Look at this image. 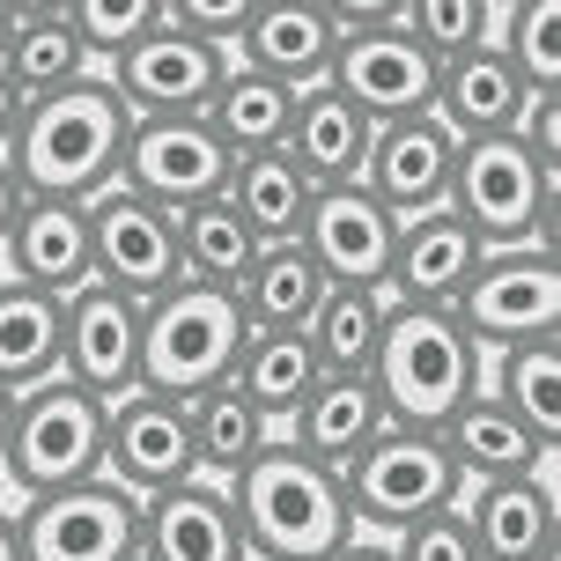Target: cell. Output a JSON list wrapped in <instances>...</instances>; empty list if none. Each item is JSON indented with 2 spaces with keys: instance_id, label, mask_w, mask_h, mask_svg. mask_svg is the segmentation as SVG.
Listing matches in <instances>:
<instances>
[{
  "instance_id": "6da1fadb",
  "label": "cell",
  "mask_w": 561,
  "mask_h": 561,
  "mask_svg": "<svg viewBox=\"0 0 561 561\" xmlns=\"http://www.w3.org/2000/svg\"><path fill=\"white\" fill-rule=\"evenodd\" d=\"M126 104L112 96L104 75L30 96L8 140V170L23 199H96L104 185H118V156H126Z\"/></svg>"
},
{
  "instance_id": "7a4b0ae2",
  "label": "cell",
  "mask_w": 561,
  "mask_h": 561,
  "mask_svg": "<svg viewBox=\"0 0 561 561\" xmlns=\"http://www.w3.org/2000/svg\"><path fill=\"white\" fill-rule=\"evenodd\" d=\"M222 495L237 510V533H244V554L252 561H333L355 539L340 473L304 458L296 444H280V436L229 480Z\"/></svg>"
},
{
  "instance_id": "3957f363",
  "label": "cell",
  "mask_w": 561,
  "mask_h": 561,
  "mask_svg": "<svg viewBox=\"0 0 561 561\" xmlns=\"http://www.w3.org/2000/svg\"><path fill=\"white\" fill-rule=\"evenodd\" d=\"M369 385H377V399L399 428H444L450 407L488 385V355L450 310H421L385 296V340H377Z\"/></svg>"
},
{
  "instance_id": "277c9868",
  "label": "cell",
  "mask_w": 561,
  "mask_h": 561,
  "mask_svg": "<svg viewBox=\"0 0 561 561\" xmlns=\"http://www.w3.org/2000/svg\"><path fill=\"white\" fill-rule=\"evenodd\" d=\"M104 473V399L45 377L37 392L15 399V428L0 444V488L8 510L30 495H59V488H82Z\"/></svg>"
},
{
  "instance_id": "5b68a950",
  "label": "cell",
  "mask_w": 561,
  "mask_h": 561,
  "mask_svg": "<svg viewBox=\"0 0 561 561\" xmlns=\"http://www.w3.org/2000/svg\"><path fill=\"white\" fill-rule=\"evenodd\" d=\"M244 310L237 288H207V280H170L156 304H140V385L170 399H193L222 385L237 347H244Z\"/></svg>"
},
{
  "instance_id": "8992f818",
  "label": "cell",
  "mask_w": 561,
  "mask_h": 561,
  "mask_svg": "<svg viewBox=\"0 0 561 561\" xmlns=\"http://www.w3.org/2000/svg\"><path fill=\"white\" fill-rule=\"evenodd\" d=\"M444 207L480 244H547L554 252V163H539L517 134L458 140Z\"/></svg>"
},
{
  "instance_id": "52a82bcc",
  "label": "cell",
  "mask_w": 561,
  "mask_h": 561,
  "mask_svg": "<svg viewBox=\"0 0 561 561\" xmlns=\"http://www.w3.org/2000/svg\"><path fill=\"white\" fill-rule=\"evenodd\" d=\"M458 466L444 458L436 444V428H385V436H369L347 466H340V495H347V517H355V533L369 539H392L399 525H414L428 510H450L458 503Z\"/></svg>"
},
{
  "instance_id": "ba28073f",
  "label": "cell",
  "mask_w": 561,
  "mask_h": 561,
  "mask_svg": "<svg viewBox=\"0 0 561 561\" xmlns=\"http://www.w3.org/2000/svg\"><path fill=\"white\" fill-rule=\"evenodd\" d=\"M450 318L473 333L480 355H503L517 340L561 333V266L547 244H495L480 252L473 280L458 288Z\"/></svg>"
},
{
  "instance_id": "9c48e42d",
  "label": "cell",
  "mask_w": 561,
  "mask_h": 561,
  "mask_svg": "<svg viewBox=\"0 0 561 561\" xmlns=\"http://www.w3.org/2000/svg\"><path fill=\"white\" fill-rule=\"evenodd\" d=\"M15 539L23 561H126L140 547V503L96 473L82 488L15 503Z\"/></svg>"
},
{
  "instance_id": "30bf717a",
  "label": "cell",
  "mask_w": 561,
  "mask_h": 561,
  "mask_svg": "<svg viewBox=\"0 0 561 561\" xmlns=\"http://www.w3.org/2000/svg\"><path fill=\"white\" fill-rule=\"evenodd\" d=\"M118 185L140 193L148 207H199V199H222L229 185V148L215 140V126L199 112L185 118H134L126 126V156H118Z\"/></svg>"
},
{
  "instance_id": "8fae6325",
  "label": "cell",
  "mask_w": 561,
  "mask_h": 561,
  "mask_svg": "<svg viewBox=\"0 0 561 561\" xmlns=\"http://www.w3.org/2000/svg\"><path fill=\"white\" fill-rule=\"evenodd\" d=\"M96 75L112 82L126 118H185V112H207L215 82L229 75V53L207 45V37H185V30L156 23L148 37H134L126 53L104 59Z\"/></svg>"
},
{
  "instance_id": "7c38bea8",
  "label": "cell",
  "mask_w": 561,
  "mask_h": 561,
  "mask_svg": "<svg viewBox=\"0 0 561 561\" xmlns=\"http://www.w3.org/2000/svg\"><path fill=\"white\" fill-rule=\"evenodd\" d=\"M104 480H118L134 503L199 480L193 428H185V399L148 392V385L104 399Z\"/></svg>"
},
{
  "instance_id": "4fadbf2b",
  "label": "cell",
  "mask_w": 561,
  "mask_h": 561,
  "mask_svg": "<svg viewBox=\"0 0 561 561\" xmlns=\"http://www.w3.org/2000/svg\"><path fill=\"white\" fill-rule=\"evenodd\" d=\"M436 67H444V59H428L399 23H363V30H340L325 82H333L369 126H392V118H414V112L436 104Z\"/></svg>"
},
{
  "instance_id": "5bb4252c",
  "label": "cell",
  "mask_w": 561,
  "mask_h": 561,
  "mask_svg": "<svg viewBox=\"0 0 561 561\" xmlns=\"http://www.w3.org/2000/svg\"><path fill=\"white\" fill-rule=\"evenodd\" d=\"M82 207H89V280H104L134 304H156L170 280H185L178 274V229L163 207H148L126 185H104Z\"/></svg>"
},
{
  "instance_id": "9a60e30c",
  "label": "cell",
  "mask_w": 561,
  "mask_h": 561,
  "mask_svg": "<svg viewBox=\"0 0 561 561\" xmlns=\"http://www.w3.org/2000/svg\"><path fill=\"white\" fill-rule=\"evenodd\" d=\"M59 377L96 399H118L140 385V304L104 280H82L59 296Z\"/></svg>"
},
{
  "instance_id": "2e32d148",
  "label": "cell",
  "mask_w": 561,
  "mask_h": 561,
  "mask_svg": "<svg viewBox=\"0 0 561 561\" xmlns=\"http://www.w3.org/2000/svg\"><path fill=\"white\" fill-rule=\"evenodd\" d=\"M392 237H399V222L355 185V178H347V185H310L296 244L318 259V274L333 280V288H369V296H385Z\"/></svg>"
},
{
  "instance_id": "e0dca14e",
  "label": "cell",
  "mask_w": 561,
  "mask_h": 561,
  "mask_svg": "<svg viewBox=\"0 0 561 561\" xmlns=\"http://www.w3.org/2000/svg\"><path fill=\"white\" fill-rule=\"evenodd\" d=\"M458 517L480 561H539L554 554V444L533 458V473L510 480H473L458 488Z\"/></svg>"
},
{
  "instance_id": "ac0fdd59",
  "label": "cell",
  "mask_w": 561,
  "mask_h": 561,
  "mask_svg": "<svg viewBox=\"0 0 561 561\" xmlns=\"http://www.w3.org/2000/svg\"><path fill=\"white\" fill-rule=\"evenodd\" d=\"M450 163H458V134H450L436 112H414V118H392V126L369 134V156H363V178H355V185H363L392 222H407V215L444 207Z\"/></svg>"
},
{
  "instance_id": "d6986e66",
  "label": "cell",
  "mask_w": 561,
  "mask_h": 561,
  "mask_svg": "<svg viewBox=\"0 0 561 561\" xmlns=\"http://www.w3.org/2000/svg\"><path fill=\"white\" fill-rule=\"evenodd\" d=\"M480 244L473 229L458 222L450 207H428V215H407L392 237V274H385V296L392 304H421V310H450L458 288L473 280L480 266Z\"/></svg>"
},
{
  "instance_id": "ffe728a7",
  "label": "cell",
  "mask_w": 561,
  "mask_h": 561,
  "mask_svg": "<svg viewBox=\"0 0 561 561\" xmlns=\"http://www.w3.org/2000/svg\"><path fill=\"white\" fill-rule=\"evenodd\" d=\"M0 274L37 296H75L89 280V207L82 199H23L0 237Z\"/></svg>"
},
{
  "instance_id": "44dd1931",
  "label": "cell",
  "mask_w": 561,
  "mask_h": 561,
  "mask_svg": "<svg viewBox=\"0 0 561 561\" xmlns=\"http://www.w3.org/2000/svg\"><path fill=\"white\" fill-rule=\"evenodd\" d=\"M140 554L148 561H252L237 510L215 480H185L140 503Z\"/></svg>"
},
{
  "instance_id": "7402d4cb",
  "label": "cell",
  "mask_w": 561,
  "mask_h": 561,
  "mask_svg": "<svg viewBox=\"0 0 561 561\" xmlns=\"http://www.w3.org/2000/svg\"><path fill=\"white\" fill-rule=\"evenodd\" d=\"M333 45H340V23L318 0H259L244 37L229 45V59H244V67H259V75H274L288 89H310V82H325Z\"/></svg>"
},
{
  "instance_id": "603a6c76",
  "label": "cell",
  "mask_w": 561,
  "mask_h": 561,
  "mask_svg": "<svg viewBox=\"0 0 561 561\" xmlns=\"http://www.w3.org/2000/svg\"><path fill=\"white\" fill-rule=\"evenodd\" d=\"M533 89L517 82V67L495 53V37L473 45V53H450L436 67V104L428 112L444 118L458 140H488V134H517V112H525Z\"/></svg>"
},
{
  "instance_id": "cb8c5ba5",
  "label": "cell",
  "mask_w": 561,
  "mask_h": 561,
  "mask_svg": "<svg viewBox=\"0 0 561 561\" xmlns=\"http://www.w3.org/2000/svg\"><path fill=\"white\" fill-rule=\"evenodd\" d=\"M385 428H392V414H385V399H377L369 377H318L304 392V407L280 421V444H296L304 458H318V466L340 473V466H347L369 436H385Z\"/></svg>"
},
{
  "instance_id": "d4e9b609",
  "label": "cell",
  "mask_w": 561,
  "mask_h": 561,
  "mask_svg": "<svg viewBox=\"0 0 561 561\" xmlns=\"http://www.w3.org/2000/svg\"><path fill=\"white\" fill-rule=\"evenodd\" d=\"M369 134H377V126H369L333 82H310V89H296V112H288L280 156L304 170L310 185H347V178H363Z\"/></svg>"
},
{
  "instance_id": "484cf974",
  "label": "cell",
  "mask_w": 561,
  "mask_h": 561,
  "mask_svg": "<svg viewBox=\"0 0 561 561\" xmlns=\"http://www.w3.org/2000/svg\"><path fill=\"white\" fill-rule=\"evenodd\" d=\"M436 444H444V458L458 466V480L473 488V480H510V473H533V458L547 444H539L525 421L510 414L503 399L480 385L473 399H458L444 414V428H436Z\"/></svg>"
},
{
  "instance_id": "4316f807",
  "label": "cell",
  "mask_w": 561,
  "mask_h": 561,
  "mask_svg": "<svg viewBox=\"0 0 561 561\" xmlns=\"http://www.w3.org/2000/svg\"><path fill=\"white\" fill-rule=\"evenodd\" d=\"M185 428H193V466H199V480H215V488H229V480H237L259 450L280 436L274 421L259 414V407L237 392L229 377L185 399Z\"/></svg>"
},
{
  "instance_id": "83f0119b",
  "label": "cell",
  "mask_w": 561,
  "mask_h": 561,
  "mask_svg": "<svg viewBox=\"0 0 561 561\" xmlns=\"http://www.w3.org/2000/svg\"><path fill=\"white\" fill-rule=\"evenodd\" d=\"M325 288L333 280L318 274V259L288 237V244H259V259L237 280V310H244V325H266V333H304Z\"/></svg>"
},
{
  "instance_id": "f1b7e54d",
  "label": "cell",
  "mask_w": 561,
  "mask_h": 561,
  "mask_svg": "<svg viewBox=\"0 0 561 561\" xmlns=\"http://www.w3.org/2000/svg\"><path fill=\"white\" fill-rule=\"evenodd\" d=\"M288 112H296V89L274 82V75H259V67H244V59H229V75L215 82V96H207L199 118L215 126V140L229 148V163H237V156H266V148H280Z\"/></svg>"
},
{
  "instance_id": "f546056e",
  "label": "cell",
  "mask_w": 561,
  "mask_h": 561,
  "mask_svg": "<svg viewBox=\"0 0 561 561\" xmlns=\"http://www.w3.org/2000/svg\"><path fill=\"white\" fill-rule=\"evenodd\" d=\"M318 377H325V369H318V355H310V340L304 333H266V325H252L244 347H237V363H229V385L252 399L274 428L304 407V392L318 385Z\"/></svg>"
},
{
  "instance_id": "4dcf8cb0",
  "label": "cell",
  "mask_w": 561,
  "mask_h": 561,
  "mask_svg": "<svg viewBox=\"0 0 561 561\" xmlns=\"http://www.w3.org/2000/svg\"><path fill=\"white\" fill-rule=\"evenodd\" d=\"M222 199L237 207V222L252 229L259 244H288L296 229H304V207H310V178L280 148H266V156H237L229 163V185Z\"/></svg>"
},
{
  "instance_id": "1f68e13d",
  "label": "cell",
  "mask_w": 561,
  "mask_h": 561,
  "mask_svg": "<svg viewBox=\"0 0 561 561\" xmlns=\"http://www.w3.org/2000/svg\"><path fill=\"white\" fill-rule=\"evenodd\" d=\"M45 377H59V296L0 274V385L23 399Z\"/></svg>"
},
{
  "instance_id": "d6a6232c",
  "label": "cell",
  "mask_w": 561,
  "mask_h": 561,
  "mask_svg": "<svg viewBox=\"0 0 561 561\" xmlns=\"http://www.w3.org/2000/svg\"><path fill=\"white\" fill-rule=\"evenodd\" d=\"M178 229V274L185 280H207V288H237L244 266L259 259V237L237 222L229 199H199V207H178L170 215Z\"/></svg>"
},
{
  "instance_id": "836d02e7",
  "label": "cell",
  "mask_w": 561,
  "mask_h": 561,
  "mask_svg": "<svg viewBox=\"0 0 561 561\" xmlns=\"http://www.w3.org/2000/svg\"><path fill=\"white\" fill-rule=\"evenodd\" d=\"M310 355L325 377H369L377 363V340H385V296H369V288H325V304L310 310Z\"/></svg>"
},
{
  "instance_id": "e575fe53",
  "label": "cell",
  "mask_w": 561,
  "mask_h": 561,
  "mask_svg": "<svg viewBox=\"0 0 561 561\" xmlns=\"http://www.w3.org/2000/svg\"><path fill=\"white\" fill-rule=\"evenodd\" d=\"M0 75H8L15 96L30 104V96H53V89L96 75V59H89V45L75 37L67 15H45V23H15V30H8V45H0Z\"/></svg>"
},
{
  "instance_id": "d590c367",
  "label": "cell",
  "mask_w": 561,
  "mask_h": 561,
  "mask_svg": "<svg viewBox=\"0 0 561 561\" xmlns=\"http://www.w3.org/2000/svg\"><path fill=\"white\" fill-rule=\"evenodd\" d=\"M488 392L503 399L539 444H554V436H561V333L503 347V355H495V377H488Z\"/></svg>"
},
{
  "instance_id": "8d00e7d4",
  "label": "cell",
  "mask_w": 561,
  "mask_h": 561,
  "mask_svg": "<svg viewBox=\"0 0 561 561\" xmlns=\"http://www.w3.org/2000/svg\"><path fill=\"white\" fill-rule=\"evenodd\" d=\"M495 53L533 96H561V0H510L495 15Z\"/></svg>"
},
{
  "instance_id": "74e56055",
  "label": "cell",
  "mask_w": 561,
  "mask_h": 561,
  "mask_svg": "<svg viewBox=\"0 0 561 561\" xmlns=\"http://www.w3.org/2000/svg\"><path fill=\"white\" fill-rule=\"evenodd\" d=\"M407 37H414L428 59H450V53H473L495 37V15H488V0H399L392 15Z\"/></svg>"
},
{
  "instance_id": "f35d334b",
  "label": "cell",
  "mask_w": 561,
  "mask_h": 561,
  "mask_svg": "<svg viewBox=\"0 0 561 561\" xmlns=\"http://www.w3.org/2000/svg\"><path fill=\"white\" fill-rule=\"evenodd\" d=\"M67 23L89 45V59L104 67L112 53H126L134 37H148L163 23V0H67Z\"/></svg>"
},
{
  "instance_id": "ab89813d",
  "label": "cell",
  "mask_w": 561,
  "mask_h": 561,
  "mask_svg": "<svg viewBox=\"0 0 561 561\" xmlns=\"http://www.w3.org/2000/svg\"><path fill=\"white\" fill-rule=\"evenodd\" d=\"M385 547H392V561H480L458 510H428V517H414V525H399Z\"/></svg>"
},
{
  "instance_id": "60d3db41",
  "label": "cell",
  "mask_w": 561,
  "mask_h": 561,
  "mask_svg": "<svg viewBox=\"0 0 561 561\" xmlns=\"http://www.w3.org/2000/svg\"><path fill=\"white\" fill-rule=\"evenodd\" d=\"M259 0H163V23L185 30V37H207V45H237L244 37V23H252Z\"/></svg>"
},
{
  "instance_id": "b9f144b4",
  "label": "cell",
  "mask_w": 561,
  "mask_h": 561,
  "mask_svg": "<svg viewBox=\"0 0 561 561\" xmlns=\"http://www.w3.org/2000/svg\"><path fill=\"white\" fill-rule=\"evenodd\" d=\"M325 15H333L340 30H363V23H392L399 15V0H318Z\"/></svg>"
},
{
  "instance_id": "7bdbcfd3",
  "label": "cell",
  "mask_w": 561,
  "mask_h": 561,
  "mask_svg": "<svg viewBox=\"0 0 561 561\" xmlns=\"http://www.w3.org/2000/svg\"><path fill=\"white\" fill-rule=\"evenodd\" d=\"M8 23H45V15H67V0H0Z\"/></svg>"
},
{
  "instance_id": "ee69618b",
  "label": "cell",
  "mask_w": 561,
  "mask_h": 561,
  "mask_svg": "<svg viewBox=\"0 0 561 561\" xmlns=\"http://www.w3.org/2000/svg\"><path fill=\"white\" fill-rule=\"evenodd\" d=\"M15 118H23V96H15V82L0 75V156H8V140H15Z\"/></svg>"
},
{
  "instance_id": "f6af8a7d",
  "label": "cell",
  "mask_w": 561,
  "mask_h": 561,
  "mask_svg": "<svg viewBox=\"0 0 561 561\" xmlns=\"http://www.w3.org/2000/svg\"><path fill=\"white\" fill-rule=\"evenodd\" d=\"M333 561H392V547H385V539H369V533H355Z\"/></svg>"
},
{
  "instance_id": "bcb514c9",
  "label": "cell",
  "mask_w": 561,
  "mask_h": 561,
  "mask_svg": "<svg viewBox=\"0 0 561 561\" xmlns=\"http://www.w3.org/2000/svg\"><path fill=\"white\" fill-rule=\"evenodd\" d=\"M15 207H23V193H15V170H8V156H0V237H8V222H15Z\"/></svg>"
},
{
  "instance_id": "7dc6e473",
  "label": "cell",
  "mask_w": 561,
  "mask_h": 561,
  "mask_svg": "<svg viewBox=\"0 0 561 561\" xmlns=\"http://www.w3.org/2000/svg\"><path fill=\"white\" fill-rule=\"evenodd\" d=\"M0 561H23V539H15V510H0Z\"/></svg>"
},
{
  "instance_id": "c3c4849f",
  "label": "cell",
  "mask_w": 561,
  "mask_h": 561,
  "mask_svg": "<svg viewBox=\"0 0 561 561\" xmlns=\"http://www.w3.org/2000/svg\"><path fill=\"white\" fill-rule=\"evenodd\" d=\"M8 428H15V392L0 385V444H8Z\"/></svg>"
},
{
  "instance_id": "681fc988",
  "label": "cell",
  "mask_w": 561,
  "mask_h": 561,
  "mask_svg": "<svg viewBox=\"0 0 561 561\" xmlns=\"http://www.w3.org/2000/svg\"><path fill=\"white\" fill-rule=\"evenodd\" d=\"M503 8H510V0H488V15H503Z\"/></svg>"
},
{
  "instance_id": "f907efd6",
  "label": "cell",
  "mask_w": 561,
  "mask_h": 561,
  "mask_svg": "<svg viewBox=\"0 0 561 561\" xmlns=\"http://www.w3.org/2000/svg\"><path fill=\"white\" fill-rule=\"evenodd\" d=\"M8 30H15V23H8V15H0V45H8Z\"/></svg>"
},
{
  "instance_id": "816d5d0a",
  "label": "cell",
  "mask_w": 561,
  "mask_h": 561,
  "mask_svg": "<svg viewBox=\"0 0 561 561\" xmlns=\"http://www.w3.org/2000/svg\"><path fill=\"white\" fill-rule=\"evenodd\" d=\"M126 561H148V554H140V547H134V554H126Z\"/></svg>"
},
{
  "instance_id": "f5cc1de1",
  "label": "cell",
  "mask_w": 561,
  "mask_h": 561,
  "mask_svg": "<svg viewBox=\"0 0 561 561\" xmlns=\"http://www.w3.org/2000/svg\"><path fill=\"white\" fill-rule=\"evenodd\" d=\"M0 510H8V488H0Z\"/></svg>"
}]
</instances>
